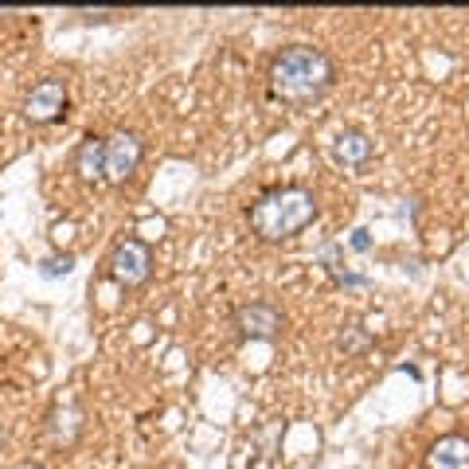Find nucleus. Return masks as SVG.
I'll list each match as a JSON object with an SVG mask.
<instances>
[{"mask_svg":"<svg viewBox=\"0 0 469 469\" xmlns=\"http://www.w3.org/2000/svg\"><path fill=\"white\" fill-rule=\"evenodd\" d=\"M234 324H239L243 336H254V341H270V336H278V329H282V309H274L270 302L243 305L239 313H234Z\"/></svg>","mask_w":469,"mask_h":469,"instance_id":"6","label":"nucleus"},{"mask_svg":"<svg viewBox=\"0 0 469 469\" xmlns=\"http://www.w3.org/2000/svg\"><path fill=\"white\" fill-rule=\"evenodd\" d=\"M141 165V141L134 134H114L106 137V180L110 185H125Z\"/></svg>","mask_w":469,"mask_h":469,"instance_id":"5","label":"nucleus"},{"mask_svg":"<svg viewBox=\"0 0 469 469\" xmlns=\"http://www.w3.org/2000/svg\"><path fill=\"white\" fill-rule=\"evenodd\" d=\"M336 67L333 59L317 47H305V44H294L285 47L270 67V90L285 102H313L321 98L324 90L333 86Z\"/></svg>","mask_w":469,"mask_h":469,"instance_id":"1","label":"nucleus"},{"mask_svg":"<svg viewBox=\"0 0 469 469\" xmlns=\"http://www.w3.org/2000/svg\"><path fill=\"white\" fill-rule=\"evenodd\" d=\"M352 246H356V251H368V246H372L368 231H352Z\"/></svg>","mask_w":469,"mask_h":469,"instance_id":"11","label":"nucleus"},{"mask_svg":"<svg viewBox=\"0 0 469 469\" xmlns=\"http://www.w3.org/2000/svg\"><path fill=\"white\" fill-rule=\"evenodd\" d=\"M75 168H78V176H83L86 185H95V180L106 176V141H102V137H86L83 145H78Z\"/></svg>","mask_w":469,"mask_h":469,"instance_id":"8","label":"nucleus"},{"mask_svg":"<svg viewBox=\"0 0 469 469\" xmlns=\"http://www.w3.org/2000/svg\"><path fill=\"white\" fill-rule=\"evenodd\" d=\"M110 266H114V278L122 285H141V282H149V274H153V254L141 239H125L114 251Z\"/></svg>","mask_w":469,"mask_h":469,"instance_id":"4","label":"nucleus"},{"mask_svg":"<svg viewBox=\"0 0 469 469\" xmlns=\"http://www.w3.org/2000/svg\"><path fill=\"white\" fill-rule=\"evenodd\" d=\"M333 153H336V161H344V165H360V161H368L372 156V141L364 134H341L336 137V145H333Z\"/></svg>","mask_w":469,"mask_h":469,"instance_id":"9","label":"nucleus"},{"mask_svg":"<svg viewBox=\"0 0 469 469\" xmlns=\"http://www.w3.org/2000/svg\"><path fill=\"white\" fill-rule=\"evenodd\" d=\"M426 469H469V438L465 434L438 438L426 454Z\"/></svg>","mask_w":469,"mask_h":469,"instance_id":"7","label":"nucleus"},{"mask_svg":"<svg viewBox=\"0 0 469 469\" xmlns=\"http://www.w3.org/2000/svg\"><path fill=\"white\" fill-rule=\"evenodd\" d=\"M71 266H75V258L63 254V258H47V263L39 266V274H44V278H63V274H71Z\"/></svg>","mask_w":469,"mask_h":469,"instance_id":"10","label":"nucleus"},{"mask_svg":"<svg viewBox=\"0 0 469 469\" xmlns=\"http://www.w3.org/2000/svg\"><path fill=\"white\" fill-rule=\"evenodd\" d=\"M63 110H67V86H63L59 78H44V83H35L32 95L24 98V114H28L35 125L55 122V117H63Z\"/></svg>","mask_w":469,"mask_h":469,"instance_id":"3","label":"nucleus"},{"mask_svg":"<svg viewBox=\"0 0 469 469\" xmlns=\"http://www.w3.org/2000/svg\"><path fill=\"white\" fill-rule=\"evenodd\" d=\"M313 219H317V200H313L309 188H297V185L274 188L251 207V227L263 234L266 243L294 239V234L305 231Z\"/></svg>","mask_w":469,"mask_h":469,"instance_id":"2","label":"nucleus"}]
</instances>
